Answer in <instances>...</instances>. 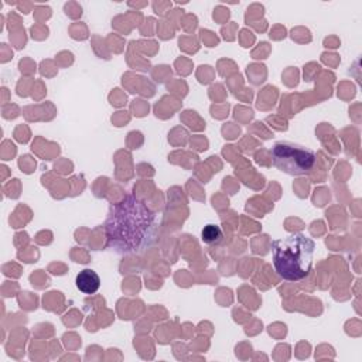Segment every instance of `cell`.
Segmentation results:
<instances>
[{"mask_svg":"<svg viewBox=\"0 0 362 362\" xmlns=\"http://www.w3.org/2000/svg\"><path fill=\"white\" fill-rule=\"evenodd\" d=\"M222 229L215 223H208L201 232V240L206 245H216L222 240Z\"/></svg>","mask_w":362,"mask_h":362,"instance_id":"5","label":"cell"},{"mask_svg":"<svg viewBox=\"0 0 362 362\" xmlns=\"http://www.w3.org/2000/svg\"><path fill=\"white\" fill-rule=\"evenodd\" d=\"M75 284L83 294H95L100 287V277L92 269H83L78 273Z\"/></svg>","mask_w":362,"mask_h":362,"instance_id":"4","label":"cell"},{"mask_svg":"<svg viewBox=\"0 0 362 362\" xmlns=\"http://www.w3.org/2000/svg\"><path fill=\"white\" fill-rule=\"evenodd\" d=\"M105 229L109 247L123 255L139 253L146 250L156 238V215L130 194L110 206Z\"/></svg>","mask_w":362,"mask_h":362,"instance_id":"1","label":"cell"},{"mask_svg":"<svg viewBox=\"0 0 362 362\" xmlns=\"http://www.w3.org/2000/svg\"><path fill=\"white\" fill-rule=\"evenodd\" d=\"M273 165L288 175L308 174L315 165L313 150L290 141H277L270 151Z\"/></svg>","mask_w":362,"mask_h":362,"instance_id":"3","label":"cell"},{"mask_svg":"<svg viewBox=\"0 0 362 362\" xmlns=\"http://www.w3.org/2000/svg\"><path fill=\"white\" fill-rule=\"evenodd\" d=\"M276 273L287 281L305 279L313 267L315 243L304 233H291L272 245Z\"/></svg>","mask_w":362,"mask_h":362,"instance_id":"2","label":"cell"}]
</instances>
